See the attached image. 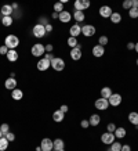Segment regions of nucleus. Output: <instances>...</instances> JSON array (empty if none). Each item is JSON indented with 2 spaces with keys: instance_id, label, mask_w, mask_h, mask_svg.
Listing matches in <instances>:
<instances>
[{
  "instance_id": "nucleus-1",
  "label": "nucleus",
  "mask_w": 138,
  "mask_h": 151,
  "mask_svg": "<svg viewBox=\"0 0 138 151\" xmlns=\"http://www.w3.org/2000/svg\"><path fill=\"white\" fill-rule=\"evenodd\" d=\"M19 45V39L15 35H9L4 40V46L9 49V50H15V47Z\"/></svg>"
},
{
  "instance_id": "nucleus-2",
  "label": "nucleus",
  "mask_w": 138,
  "mask_h": 151,
  "mask_svg": "<svg viewBox=\"0 0 138 151\" xmlns=\"http://www.w3.org/2000/svg\"><path fill=\"white\" fill-rule=\"evenodd\" d=\"M44 51H46V47L43 46V45H40V43L33 45L32 49H31V53H32V55H35V57H41V55L44 54Z\"/></svg>"
},
{
  "instance_id": "nucleus-3",
  "label": "nucleus",
  "mask_w": 138,
  "mask_h": 151,
  "mask_svg": "<svg viewBox=\"0 0 138 151\" xmlns=\"http://www.w3.org/2000/svg\"><path fill=\"white\" fill-rule=\"evenodd\" d=\"M51 67L55 69V71H62L65 68V61L60 57H54V60H51Z\"/></svg>"
},
{
  "instance_id": "nucleus-4",
  "label": "nucleus",
  "mask_w": 138,
  "mask_h": 151,
  "mask_svg": "<svg viewBox=\"0 0 138 151\" xmlns=\"http://www.w3.org/2000/svg\"><path fill=\"white\" fill-rule=\"evenodd\" d=\"M40 147H41V151H53L54 150V143H53V140L46 137L41 140Z\"/></svg>"
},
{
  "instance_id": "nucleus-5",
  "label": "nucleus",
  "mask_w": 138,
  "mask_h": 151,
  "mask_svg": "<svg viewBox=\"0 0 138 151\" xmlns=\"http://www.w3.org/2000/svg\"><path fill=\"white\" fill-rule=\"evenodd\" d=\"M33 35L36 37H43L44 35H46V28L43 27V25H40V24H36L35 27H33Z\"/></svg>"
},
{
  "instance_id": "nucleus-6",
  "label": "nucleus",
  "mask_w": 138,
  "mask_h": 151,
  "mask_svg": "<svg viewBox=\"0 0 138 151\" xmlns=\"http://www.w3.org/2000/svg\"><path fill=\"white\" fill-rule=\"evenodd\" d=\"M109 107V101L106 100V99H98V100H95V108L100 111H105L106 108Z\"/></svg>"
},
{
  "instance_id": "nucleus-7",
  "label": "nucleus",
  "mask_w": 138,
  "mask_h": 151,
  "mask_svg": "<svg viewBox=\"0 0 138 151\" xmlns=\"http://www.w3.org/2000/svg\"><path fill=\"white\" fill-rule=\"evenodd\" d=\"M108 101H109V105L116 107V105H119L122 103V96H120L119 93H112V96L108 99Z\"/></svg>"
},
{
  "instance_id": "nucleus-8",
  "label": "nucleus",
  "mask_w": 138,
  "mask_h": 151,
  "mask_svg": "<svg viewBox=\"0 0 138 151\" xmlns=\"http://www.w3.org/2000/svg\"><path fill=\"white\" fill-rule=\"evenodd\" d=\"M113 14L112 9H110L109 6H102L100 7V15H101L102 18H110V15Z\"/></svg>"
},
{
  "instance_id": "nucleus-9",
  "label": "nucleus",
  "mask_w": 138,
  "mask_h": 151,
  "mask_svg": "<svg viewBox=\"0 0 138 151\" xmlns=\"http://www.w3.org/2000/svg\"><path fill=\"white\" fill-rule=\"evenodd\" d=\"M70 57H72V60H75V61H78V60L82 58V47H80V45H78L76 47H73V49L70 50Z\"/></svg>"
},
{
  "instance_id": "nucleus-10",
  "label": "nucleus",
  "mask_w": 138,
  "mask_h": 151,
  "mask_svg": "<svg viewBox=\"0 0 138 151\" xmlns=\"http://www.w3.org/2000/svg\"><path fill=\"white\" fill-rule=\"evenodd\" d=\"M115 139H116L115 134H113V133H109V132L102 133V136H101V140H102V143H104V144H112Z\"/></svg>"
},
{
  "instance_id": "nucleus-11",
  "label": "nucleus",
  "mask_w": 138,
  "mask_h": 151,
  "mask_svg": "<svg viewBox=\"0 0 138 151\" xmlns=\"http://www.w3.org/2000/svg\"><path fill=\"white\" fill-rule=\"evenodd\" d=\"M51 67V61L46 58H41L40 61H37V69L39 71H47V69Z\"/></svg>"
},
{
  "instance_id": "nucleus-12",
  "label": "nucleus",
  "mask_w": 138,
  "mask_h": 151,
  "mask_svg": "<svg viewBox=\"0 0 138 151\" xmlns=\"http://www.w3.org/2000/svg\"><path fill=\"white\" fill-rule=\"evenodd\" d=\"M95 28L92 27V25H84V27H82V33L84 35V36H87V37H90V36H92L94 33H95Z\"/></svg>"
},
{
  "instance_id": "nucleus-13",
  "label": "nucleus",
  "mask_w": 138,
  "mask_h": 151,
  "mask_svg": "<svg viewBox=\"0 0 138 151\" xmlns=\"http://www.w3.org/2000/svg\"><path fill=\"white\" fill-rule=\"evenodd\" d=\"M69 33H70V36H72V37L79 36V35L82 33V27H80L79 24H75V25H72V27H70Z\"/></svg>"
},
{
  "instance_id": "nucleus-14",
  "label": "nucleus",
  "mask_w": 138,
  "mask_h": 151,
  "mask_svg": "<svg viewBox=\"0 0 138 151\" xmlns=\"http://www.w3.org/2000/svg\"><path fill=\"white\" fill-rule=\"evenodd\" d=\"M58 19H60L61 22H69L70 19H72V15H70V13L69 11H62V13H60V15H58Z\"/></svg>"
},
{
  "instance_id": "nucleus-15",
  "label": "nucleus",
  "mask_w": 138,
  "mask_h": 151,
  "mask_svg": "<svg viewBox=\"0 0 138 151\" xmlns=\"http://www.w3.org/2000/svg\"><path fill=\"white\" fill-rule=\"evenodd\" d=\"M4 86H6V89H9V90L17 89V81H15V78H9L4 82Z\"/></svg>"
},
{
  "instance_id": "nucleus-16",
  "label": "nucleus",
  "mask_w": 138,
  "mask_h": 151,
  "mask_svg": "<svg viewBox=\"0 0 138 151\" xmlns=\"http://www.w3.org/2000/svg\"><path fill=\"white\" fill-rule=\"evenodd\" d=\"M88 122H90V126H98L100 122H101V116L98 114H92L88 119Z\"/></svg>"
},
{
  "instance_id": "nucleus-17",
  "label": "nucleus",
  "mask_w": 138,
  "mask_h": 151,
  "mask_svg": "<svg viewBox=\"0 0 138 151\" xmlns=\"http://www.w3.org/2000/svg\"><path fill=\"white\" fill-rule=\"evenodd\" d=\"M104 53H105V49L102 46H100V45H97V46L92 47V54H94V57H102Z\"/></svg>"
},
{
  "instance_id": "nucleus-18",
  "label": "nucleus",
  "mask_w": 138,
  "mask_h": 151,
  "mask_svg": "<svg viewBox=\"0 0 138 151\" xmlns=\"http://www.w3.org/2000/svg\"><path fill=\"white\" fill-rule=\"evenodd\" d=\"M13 11L14 10L10 4H4L1 7V14H3V17H11V13H13Z\"/></svg>"
},
{
  "instance_id": "nucleus-19",
  "label": "nucleus",
  "mask_w": 138,
  "mask_h": 151,
  "mask_svg": "<svg viewBox=\"0 0 138 151\" xmlns=\"http://www.w3.org/2000/svg\"><path fill=\"white\" fill-rule=\"evenodd\" d=\"M7 60H9L10 63H15V61L18 60V51L9 50V53H7Z\"/></svg>"
},
{
  "instance_id": "nucleus-20",
  "label": "nucleus",
  "mask_w": 138,
  "mask_h": 151,
  "mask_svg": "<svg viewBox=\"0 0 138 151\" xmlns=\"http://www.w3.org/2000/svg\"><path fill=\"white\" fill-rule=\"evenodd\" d=\"M64 116H65V114L61 110H57L54 114H53V119H54V122H62V121H64Z\"/></svg>"
},
{
  "instance_id": "nucleus-21",
  "label": "nucleus",
  "mask_w": 138,
  "mask_h": 151,
  "mask_svg": "<svg viewBox=\"0 0 138 151\" xmlns=\"http://www.w3.org/2000/svg\"><path fill=\"white\" fill-rule=\"evenodd\" d=\"M129 121H130V124H133L134 126H138V112H135V111L130 112L129 114Z\"/></svg>"
},
{
  "instance_id": "nucleus-22",
  "label": "nucleus",
  "mask_w": 138,
  "mask_h": 151,
  "mask_svg": "<svg viewBox=\"0 0 138 151\" xmlns=\"http://www.w3.org/2000/svg\"><path fill=\"white\" fill-rule=\"evenodd\" d=\"M53 143H54V150H57V151L62 150L65 147V143L62 139H55V140H53Z\"/></svg>"
},
{
  "instance_id": "nucleus-23",
  "label": "nucleus",
  "mask_w": 138,
  "mask_h": 151,
  "mask_svg": "<svg viewBox=\"0 0 138 151\" xmlns=\"http://www.w3.org/2000/svg\"><path fill=\"white\" fill-rule=\"evenodd\" d=\"M115 137L116 139H124V136L127 134V132H126V129L124 128H116V130H115Z\"/></svg>"
},
{
  "instance_id": "nucleus-24",
  "label": "nucleus",
  "mask_w": 138,
  "mask_h": 151,
  "mask_svg": "<svg viewBox=\"0 0 138 151\" xmlns=\"http://www.w3.org/2000/svg\"><path fill=\"white\" fill-rule=\"evenodd\" d=\"M101 96L102 99H109L110 96H112V90H110V87H102L101 89Z\"/></svg>"
},
{
  "instance_id": "nucleus-25",
  "label": "nucleus",
  "mask_w": 138,
  "mask_h": 151,
  "mask_svg": "<svg viewBox=\"0 0 138 151\" xmlns=\"http://www.w3.org/2000/svg\"><path fill=\"white\" fill-rule=\"evenodd\" d=\"M23 96V93L22 90H19V89H14L13 93H11V97H13L14 100H21Z\"/></svg>"
},
{
  "instance_id": "nucleus-26",
  "label": "nucleus",
  "mask_w": 138,
  "mask_h": 151,
  "mask_svg": "<svg viewBox=\"0 0 138 151\" xmlns=\"http://www.w3.org/2000/svg\"><path fill=\"white\" fill-rule=\"evenodd\" d=\"M13 22H14L13 17H3V18H1V24H3V27H11Z\"/></svg>"
},
{
  "instance_id": "nucleus-27",
  "label": "nucleus",
  "mask_w": 138,
  "mask_h": 151,
  "mask_svg": "<svg viewBox=\"0 0 138 151\" xmlns=\"http://www.w3.org/2000/svg\"><path fill=\"white\" fill-rule=\"evenodd\" d=\"M73 17H75V19H76L78 22H82V21H84V18H86V15H84L83 11H75Z\"/></svg>"
},
{
  "instance_id": "nucleus-28",
  "label": "nucleus",
  "mask_w": 138,
  "mask_h": 151,
  "mask_svg": "<svg viewBox=\"0 0 138 151\" xmlns=\"http://www.w3.org/2000/svg\"><path fill=\"white\" fill-rule=\"evenodd\" d=\"M9 140L3 136V137L0 139V151H4V150H7V147H9Z\"/></svg>"
},
{
  "instance_id": "nucleus-29",
  "label": "nucleus",
  "mask_w": 138,
  "mask_h": 151,
  "mask_svg": "<svg viewBox=\"0 0 138 151\" xmlns=\"http://www.w3.org/2000/svg\"><path fill=\"white\" fill-rule=\"evenodd\" d=\"M110 21L113 24H119L120 21H122V15H120L119 13H113L110 15Z\"/></svg>"
},
{
  "instance_id": "nucleus-30",
  "label": "nucleus",
  "mask_w": 138,
  "mask_h": 151,
  "mask_svg": "<svg viewBox=\"0 0 138 151\" xmlns=\"http://www.w3.org/2000/svg\"><path fill=\"white\" fill-rule=\"evenodd\" d=\"M78 45H79V42H78V39H76V37L69 36V39H68V46L69 47H72V49H73V47H76Z\"/></svg>"
},
{
  "instance_id": "nucleus-31",
  "label": "nucleus",
  "mask_w": 138,
  "mask_h": 151,
  "mask_svg": "<svg viewBox=\"0 0 138 151\" xmlns=\"http://www.w3.org/2000/svg\"><path fill=\"white\" fill-rule=\"evenodd\" d=\"M75 10H76V11H83V10H86L84 6H83V0H76V1H75Z\"/></svg>"
},
{
  "instance_id": "nucleus-32",
  "label": "nucleus",
  "mask_w": 138,
  "mask_h": 151,
  "mask_svg": "<svg viewBox=\"0 0 138 151\" xmlns=\"http://www.w3.org/2000/svg\"><path fill=\"white\" fill-rule=\"evenodd\" d=\"M64 11V4L61 3V1H58V3H55L54 4V13H62Z\"/></svg>"
},
{
  "instance_id": "nucleus-33",
  "label": "nucleus",
  "mask_w": 138,
  "mask_h": 151,
  "mask_svg": "<svg viewBox=\"0 0 138 151\" xmlns=\"http://www.w3.org/2000/svg\"><path fill=\"white\" fill-rule=\"evenodd\" d=\"M129 15H130V18H138V9L131 7V9L129 10Z\"/></svg>"
},
{
  "instance_id": "nucleus-34",
  "label": "nucleus",
  "mask_w": 138,
  "mask_h": 151,
  "mask_svg": "<svg viewBox=\"0 0 138 151\" xmlns=\"http://www.w3.org/2000/svg\"><path fill=\"white\" fill-rule=\"evenodd\" d=\"M110 151H120L122 150V144H120L119 142H113L112 144H110Z\"/></svg>"
},
{
  "instance_id": "nucleus-35",
  "label": "nucleus",
  "mask_w": 138,
  "mask_h": 151,
  "mask_svg": "<svg viewBox=\"0 0 138 151\" xmlns=\"http://www.w3.org/2000/svg\"><path fill=\"white\" fill-rule=\"evenodd\" d=\"M0 130H1V133H3V136H6L7 133L10 132V126L9 124H3L1 126H0Z\"/></svg>"
},
{
  "instance_id": "nucleus-36",
  "label": "nucleus",
  "mask_w": 138,
  "mask_h": 151,
  "mask_svg": "<svg viewBox=\"0 0 138 151\" xmlns=\"http://www.w3.org/2000/svg\"><path fill=\"white\" fill-rule=\"evenodd\" d=\"M131 7H133V0H124L123 1V9L130 10Z\"/></svg>"
},
{
  "instance_id": "nucleus-37",
  "label": "nucleus",
  "mask_w": 138,
  "mask_h": 151,
  "mask_svg": "<svg viewBox=\"0 0 138 151\" xmlns=\"http://www.w3.org/2000/svg\"><path fill=\"white\" fill-rule=\"evenodd\" d=\"M98 43H100V46L104 47L106 43H108V37H106V36H101L100 39H98Z\"/></svg>"
},
{
  "instance_id": "nucleus-38",
  "label": "nucleus",
  "mask_w": 138,
  "mask_h": 151,
  "mask_svg": "<svg viewBox=\"0 0 138 151\" xmlns=\"http://www.w3.org/2000/svg\"><path fill=\"white\" fill-rule=\"evenodd\" d=\"M4 137L7 139L9 142H14V140H15V134H14L13 132H9V133H7V134L4 136Z\"/></svg>"
},
{
  "instance_id": "nucleus-39",
  "label": "nucleus",
  "mask_w": 138,
  "mask_h": 151,
  "mask_svg": "<svg viewBox=\"0 0 138 151\" xmlns=\"http://www.w3.org/2000/svg\"><path fill=\"white\" fill-rule=\"evenodd\" d=\"M39 24H40V25H43V27H46V25H48V19L46 18V17H40V19H39Z\"/></svg>"
},
{
  "instance_id": "nucleus-40",
  "label": "nucleus",
  "mask_w": 138,
  "mask_h": 151,
  "mask_svg": "<svg viewBox=\"0 0 138 151\" xmlns=\"http://www.w3.org/2000/svg\"><path fill=\"white\" fill-rule=\"evenodd\" d=\"M106 129H108V132H109V133H115L116 125H115V124H109L108 126H106Z\"/></svg>"
},
{
  "instance_id": "nucleus-41",
  "label": "nucleus",
  "mask_w": 138,
  "mask_h": 151,
  "mask_svg": "<svg viewBox=\"0 0 138 151\" xmlns=\"http://www.w3.org/2000/svg\"><path fill=\"white\" fill-rule=\"evenodd\" d=\"M80 126H82L83 129H87L88 126H90V122H88L87 119H83L82 122H80Z\"/></svg>"
},
{
  "instance_id": "nucleus-42",
  "label": "nucleus",
  "mask_w": 138,
  "mask_h": 151,
  "mask_svg": "<svg viewBox=\"0 0 138 151\" xmlns=\"http://www.w3.org/2000/svg\"><path fill=\"white\" fill-rule=\"evenodd\" d=\"M7 53H9V49H7V47H6V46H0V54H1V55H3V54L7 55Z\"/></svg>"
},
{
  "instance_id": "nucleus-43",
  "label": "nucleus",
  "mask_w": 138,
  "mask_h": 151,
  "mask_svg": "<svg viewBox=\"0 0 138 151\" xmlns=\"http://www.w3.org/2000/svg\"><path fill=\"white\" fill-rule=\"evenodd\" d=\"M120 151H131V147L129 144H124V146H122V150Z\"/></svg>"
},
{
  "instance_id": "nucleus-44",
  "label": "nucleus",
  "mask_w": 138,
  "mask_h": 151,
  "mask_svg": "<svg viewBox=\"0 0 138 151\" xmlns=\"http://www.w3.org/2000/svg\"><path fill=\"white\" fill-rule=\"evenodd\" d=\"M60 110L61 111H62V112H64V114H65V112H68V110H69V107H68V105H61V108H60Z\"/></svg>"
},
{
  "instance_id": "nucleus-45",
  "label": "nucleus",
  "mask_w": 138,
  "mask_h": 151,
  "mask_svg": "<svg viewBox=\"0 0 138 151\" xmlns=\"http://www.w3.org/2000/svg\"><path fill=\"white\" fill-rule=\"evenodd\" d=\"M46 60H48V61H51V60H54V55L51 54V53H47L46 54V57H44Z\"/></svg>"
},
{
  "instance_id": "nucleus-46",
  "label": "nucleus",
  "mask_w": 138,
  "mask_h": 151,
  "mask_svg": "<svg viewBox=\"0 0 138 151\" xmlns=\"http://www.w3.org/2000/svg\"><path fill=\"white\" fill-rule=\"evenodd\" d=\"M44 28H46V32H48V33H50L51 31H53V25H51V24H48V25H46V27H44Z\"/></svg>"
},
{
  "instance_id": "nucleus-47",
  "label": "nucleus",
  "mask_w": 138,
  "mask_h": 151,
  "mask_svg": "<svg viewBox=\"0 0 138 151\" xmlns=\"http://www.w3.org/2000/svg\"><path fill=\"white\" fill-rule=\"evenodd\" d=\"M127 49H129V50H135V45H134V43H129V45H127Z\"/></svg>"
},
{
  "instance_id": "nucleus-48",
  "label": "nucleus",
  "mask_w": 138,
  "mask_h": 151,
  "mask_svg": "<svg viewBox=\"0 0 138 151\" xmlns=\"http://www.w3.org/2000/svg\"><path fill=\"white\" fill-rule=\"evenodd\" d=\"M44 47H46V51H48V53L53 51V45H47V46H44Z\"/></svg>"
},
{
  "instance_id": "nucleus-49",
  "label": "nucleus",
  "mask_w": 138,
  "mask_h": 151,
  "mask_svg": "<svg viewBox=\"0 0 138 151\" xmlns=\"http://www.w3.org/2000/svg\"><path fill=\"white\" fill-rule=\"evenodd\" d=\"M133 7L138 9V0H133Z\"/></svg>"
},
{
  "instance_id": "nucleus-50",
  "label": "nucleus",
  "mask_w": 138,
  "mask_h": 151,
  "mask_svg": "<svg viewBox=\"0 0 138 151\" xmlns=\"http://www.w3.org/2000/svg\"><path fill=\"white\" fill-rule=\"evenodd\" d=\"M11 7H13V10H15V9H18V4H17V3H14V4H11Z\"/></svg>"
},
{
  "instance_id": "nucleus-51",
  "label": "nucleus",
  "mask_w": 138,
  "mask_h": 151,
  "mask_svg": "<svg viewBox=\"0 0 138 151\" xmlns=\"http://www.w3.org/2000/svg\"><path fill=\"white\" fill-rule=\"evenodd\" d=\"M58 15H60L58 13H53V18H58Z\"/></svg>"
},
{
  "instance_id": "nucleus-52",
  "label": "nucleus",
  "mask_w": 138,
  "mask_h": 151,
  "mask_svg": "<svg viewBox=\"0 0 138 151\" xmlns=\"http://www.w3.org/2000/svg\"><path fill=\"white\" fill-rule=\"evenodd\" d=\"M36 151H41V147H36Z\"/></svg>"
},
{
  "instance_id": "nucleus-53",
  "label": "nucleus",
  "mask_w": 138,
  "mask_h": 151,
  "mask_svg": "<svg viewBox=\"0 0 138 151\" xmlns=\"http://www.w3.org/2000/svg\"><path fill=\"white\" fill-rule=\"evenodd\" d=\"M135 51H137V53H138V43H137V45H135Z\"/></svg>"
},
{
  "instance_id": "nucleus-54",
  "label": "nucleus",
  "mask_w": 138,
  "mask_h": 151,
  "mask_svg": "<svg viewBox=\"0 0 138 151\" xmlns=\"http://www.w3.org/2000/svg\"><path fill=\"white\" fill-rule=\"evenodd\" d=\"M3 137V133H1V130H0V139Z\"/></svg>"
},
{
  "instance_id": "nucleus-55",
  "label": "nucleus",
  "mask_w": 138,
  "mask_h": 151,
  "mask_svg": "<svg viewBox=\"0 0 138 151\" xmlns=\"http://www.w3.org/2000/svg\"><path fill=\"white\" fill-rule=\"evenodd\" d=\"M60 151H65V150H64V148H62V150H60Z\"/></svg>"
},
{
  "instance_id": "nucleus-56",
  "label": "nucleus",
  "mask_w": 138,
  "mask_h": 151,
  "mask_svg": "<svg viewBox=\"0 0 138 151\" xmlns=\"http://www.w3.org/2000/svg\"><path fill=\"white\" fill-rule=\"evenodd\" d=\"M137 65H138V58H137Z\"/></svg>"
},
{
  "instance_id": "nucleus-57",
  "label": "nucleus",
  "mask_w": 138,
  "mask_h": 151,
  "mask_svg": "<svg viewBox=\"0 0 138 151\" xmlns=\"http://www.w3.org/2000/svg\"><path fill=\"white\" fill-rule=\"evenodd\" d=\"M53 151H57V150H53Z\"/></svg>"
},
{
  "instance_id": "nucleus-58",
  "label": "nucleus",
  "mask_w": 138,
  "mask_h": 151,
  "mask_svg": "<svg viewBox=\"0 0 138 151\" xmlns=\"http://www.w3.org/2000/svg\"><path fill=\"white\" fill-rule=\"evenodd\" d=\"M109 151H110V150H109Z\"/></svg>"
}]
</instances>
